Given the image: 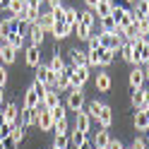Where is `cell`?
Wrapping results in <instances>:
<instances>
[{
  "mask_svg": "<svg viewBox=\"0 0 149 149\" xmlns=\"http://www.w3.org/2000/svg\"><path fill=\"white\" fill-rule=\"evenodd\" d=\"M0 123H3V108H0Z\"/></svg>",
  "mask_w": 149,
  "mask_h": 149,
  "instance_id": "cell-59",
  "label": "cell"
},
{
  "mask_svg": "<svg viewBox=\"0 0 149 149\" xmlns=\"http://www.w3.org/2000/svg\"><path fill=\"white\" fill-rule=\"evenodd\" d=\"M41 106V99H39V94L29 87L24 91V99H22V108H39Z\"/></svg>",
  "mask_w": 149,
  "mask_h": 149,
  "instance_id": "cell-16",
  "label": "cell"
},
{
  "mask_svg": "<svg viewBox=\"0 0 149 149\" xmlns=\"http://www.w3.org/2000/svg\"><path fill=\"white\" fill-rule=\"evenodd\" d=\"M7 19H10V31H19V34H24V22L19 19V17H7Z\"/></svg>",
  "mask_w": 149,
  "mask_h": 149,
  "instance_id": "cell-44",
  "label": "cell"
},
{
  "mask_svg": "<svg viewBox=\"0 0 149 149\" xmlns=\"http://www.w3.org/2000/svg\"><path fill=\"white\" fill-rule=\"evenodd\" d=\"M17 118H19V106H17L15 101L5 104V106H3V123L15 125V123H17Z\"/></svg>",
  "mask_w": 149,
  "mask_h": 149,
  "instance_id": "cell-9",
  "label": "cell"
},
{
  "mask_svg": "<svg viewBox=\"0 0 149 149\" xmlns=\"http://www.w3.org/2000/svg\"><path fill=\"white\" fill-rule=\"evenodd\" d=\"M142 70H144V79L149 82V63H147V65H142Z\"/></svg>",
  "mask_w": 149,
  "mask_h": 149,
  "instance_id": "cell-54",
  "label": "cell"
},
{
  "mask_svg": "<svg viewBox=\"0 0 149 149\" xmlns=\"http://www.w3.org/2000/svg\"><path fill=\"white\" fill-rule=\"evenodd\" d=\"M48 111H51V116H53V123H55V120H65V118H68V113H65V111H68L65 104H58V106H53Z\"/></svg>",
  "mask_w": 149,
  "mask_h": 149,
  "instance_id": "cell-40",
  "label": "cell"
},
{
  "mask_svg": "<svg viewBox=\"0 0 149 149\" xmlns=\"http://www.w3.org/2000/svg\"><path fill=\"white\" fill-rule=\"evenodd\" d=\"M127 82H130V89H142L147 84V79H144V70L139 68V65H135L132 70H130L127 74Z\"/></svg>",
  "mask_w": 149,
  "mask_h": 149,
  "instance_id": "cell-6",
  "label": "cell"
},
{
  "mask_svg": "<svg viewBox=\"0 0 149 149\" xmlns=\"http://www.w3.org/2000/svg\"><path fill=\"white\" fill-rule=\"evenodd\" d=\"M111 142V135H108V130L106 127H99L96 132H94V147L96 149H106Z\"/></svg>",
  "mask_w": 149,
  "mask_h": 149,
  "instance_id": "cell-19",
  "label": "cell"
},
{
  "mask_svg": "<svg viewBox=\"0 0 149 149\" xmlns=\"http://www.w3.org/2000/svg\"><path fill=\"white\" fill-rule=\"evenodd\" d=\"M106 149H123V142H120V139H113L111 137V142H108V147Z\"/></svg>",
  "mask_w": 149,
  "mask_h": 149,
  "instance_id": "cell-49",
  "label": "cell"
},
{
  "mask_svg": "<svg viewBox=\"0 0 149 149\" xmlns=\"http://www.w3.org/2000/svg\"><path fill=\"white\" fill-rule=\"evenodd\" d=\"M51 34L55 36V41H63V39H68V36L72 34V26H68L65 22H55L53 29H51Z\"/></svg>",
  "mask_w": 149,
  "mask_h": 149,
  "instance_id": "cell-18",
  "label": "cell"
},
{
  "mask_svg": "<svg viewBox=\"0 0 149 149\" xmlns=\"http://www.w3.org/2000/svg\"><path fill=\"white\" fill-rule=\"evenodd\" d=\"M7 10L12 12V17H22V12L26 10V3L24 0H10L7 3Z\"/></svg>",
  "mask_w": 149,
  "mask_h": 149,
  "instance_id": "cell-32",
  "label": "cell"
},
{
  "mask_svg": "<svg viewBox=\"0 0 149 149\" xmlns=\"http://www.w3.org/2000/svg\"><path fill=\"white\" fill-rule=\"evenodd\" d=\"M36 127H41L43 132H51V130H53V116H51L48 108L39 106V120H36Z\"/></svg>",
  "mask_w": 149,
  "mask_h": 149,
  "instance_id": "cell-8",
  "label": "cell"
},
{
  "mask_svg": "<svg viewBox=\"0 0 149 149\" xmlns=\"http://www.w3.org/2000/svg\"><path fill=\"white\" fill-rule=\"evenodd\" d=\"M118 53H120V58H123L125 63L135 65V55H132V46H130V41H123V46L118 48Z\"/></svg>",
  "mask_w": 149,
  "mask_h": 149,
  "instance_id": "cell-29",
  "label": "cell"
},
{
  "mask_svg": "<svg viewBox=\"0 0 149 149\" xmlns=\"http://www.w3.org/2000/svg\"><path fill=\"white\" fill-rule=\"evenodd\" d=\"M41 3H48V0H41Z\"/></svg>",
  "mask_w": 149,
  "mask_h": 149,
  "instance_id": "cell-60",
  "label": "cell"
},
{
  "mask_svg": "<svg viewBox=\"0 0 149 149\" xmlns=\"http://www.w3.org/2000/svg\"><path fill=\"white\" fill-rule=\"evenodd\" d=\"M116 60V53L108 48H99V68H108L111 63Z\"/></svg>",
  "mask_w": 149,
  "mask_h": 149,
  "instance_id": "cell-26",
  "label": "cell"
},
{
  "mask_svg": "<svg viewBox=\"0 0 149 149\" xmlns=\"http://www.w3.org/2000/svg\"><path fill=\"white\" fill-rule=\"evenodd\" d=\"M3 46H10V48H15V51H19L22 46H24V34H19V31H10L5 36V41H3Z\"/></svg>",
  "mask_w": 149,
  "mask_h": 149,
  "instance_id": "cell-17",
  "label": "cell"
},
{
  "mask_svg": "<svg viewBox=\"0 0 149 149\" xmlns=\"http://www.w3.org/2000/svg\"><path fill=\"white\" fill-rule=\"evenodd\" d=\"M53 147H58V149H70V137H68V135H55V137H53Z\"/></svg>",
  "mask_w": 149,
  "mask_h": 149,
  "instance_id": "cell-43",
  "label": "cell"
},
{
  "mask_svg": "<svg viewBox=\"0 0 149 149\" xmlns=\"http://www.w3.org/2000/svg\"><path fill=\"white\" fill-rule=\"evenodd\" d=\"M70 89H84L87 79H89V68H74L70 65Z\"/></svg>",
  "mask_w": 149,
  "mask_h": 149,
  "instance_id": "cell-3",
  "label": "cell"
},
{
  "mask_svg": "<svg viewBox=\"0 0 149 149\" xmlns=\"http://www.w3.org/2000/svg\"><path fill=\"white\" fill-rule=\"evenodd\" d=\"M94 82H96V89L99 91H111V87H113V79H111L108 72H99Z\"/></svg>",
  "mask_w": 149,
  "mask_h": 149,
  "instance_id": "cell-22",
  "label": "cell"
},
{
  "mask_svg": "<svg viewBox=\"0 0 149 149\" xmlns=\"http://www.w3.org/2000/svg\"><path fill=\"white\" fill-rule=\"evenodd\" d=\"M135 130L137 132H147L149 130V108H139L135 113Z\"/></svg>",
  "mask_w": 149,
  "mask_h": 149,
  "instance_id": "cell-10",
  "label": "cell"
},
{
  "mask_svg": "<svg viewBox=\"0 0 149 149\" xmlns=\"http://www.w3.org/2000/svg\"><path fill=\"white\" fill-rule=\"evenodd\" d=\"M135 29L139 36H149V17H142V19L135 22Z\"/></svg>",
  "mask_w": 149,
  "mask_h": 149,
  "instance_id": "cell-41",
  "label": "cell"
},
{
  "mask_svg": "<svg viewBox=\"0 0 149 149\" xmlns=\"http://www.w3.org/2000/svg\"><path fill=\"white\" fill-rule=\"evenodd\" d=\"M99 3H101V0H99ZM104 3H108V0H104Z\"/></svg>",
  "mask_w": 149,
  "mask_h": 149,
  "instance_id": "cell-61",
  "label": "cell"
},
{
  "mask_svg": "<svg viewBox=\"0 0 149 149\" xmlns=\"http://www.w3.org/2000/svg\"><path fill=\"white\" fill-rule=\"evenodd\" d=\"M36 24H39L43 31H51V29H53V24H55L51 10H48V12H41V15H39V19H36Z\"/></svg>",
  "mask_w": 149,
  "mask_h": 149,
  "instance_id": "cell-24",
  "label": "cell"
},
{
  "mask_svg": "<svg viewBox=\"0 0 149 149\" xmlns=\"http://www.w3.org/2000/svg\"><path fill=\"white\" fill-rule=\"evenodd\" d=\"M135 22H137L135 12H132V10H125V12H123V17H120V19H118V29H120V31H125L127 26H132Z\"/></svg>",
  "mask_w": 149,
  "mask_h": 149,
  "instance_id": "cell-23",
  "label": "cell"
},
{
  "mask_svg": "<svg viewBox=\"0 0 149 149\" xmlns=\"http://www.w3.org/2000/svg\"><path fill=\"white\" fill-rule=\"evenodd\" d=\"M51 149H58V147H51Z\"/></svg>",
  "mask_w": 149,
  "mask_h": 149,
  "instance_id": "cell-62",
  "label": "cell"
},
{
  "mask_svg": "<svg viewBox=\"0 0 149 149\" xmlns=\"http://www.w3.org/2000/svg\"><path fill=\"white\" fill-rule=\"evenodd\" d=\"M24 60H26L29 68H36V65L41 63V48L39 46H29V48L24 51Z\"/></svg>",
  "mask_w": 149,
  "mask_h": 149,
  "instance_id": "cell-14",
  "label": "cell"
},
{
  "mask_svg": "<svg viewBox=\"0 0 149 149\" xmlns=\"http://www.w3.org/2000/svg\"><path fill=\"white\" fill-rule=\"evenodd\" d=\"M48 68L53 70V72H63L68 65H65V60L60 58V53L58 51H53V55H51V63H48Z\"/></svg>",
  "mask_w": 149,
  "mask_h": 149,
  "instance_id": "cell-30",
  "label": "cell"
},
{
  "mask_svg": "<svg viewBox=\"0 0 149 149\" xmlns=\"http://www.w3.org/2000/svg\"><path fill=\"white\" fill-rule=\"evenodd\" d=\"M0 108H3V89H0Z\"/></svg>",
  "mask_w": 149,
  "mask_h": 149,
  "instance_id": "cell-57",
  "label": "cell"
},
{
  "mask_svg": "<svg viewBox=\"0 0 149 149\" xmlns=\"http://www.w3.org/2000/svg\"><path fill=\"white\" fill-rule=\"evenodd\" d=\"M10 132H12V125L10 123H0V142H3L5 137H10Z\"/></svg>",
  "mask_w": 149,
  "mask_h": 149,
  "instance_id": "cell-45",
  "label": "cell"
},
{
  "mask_svg": "<svg viewBox=\"0 0 149 149\" xmlns=\"http://www.w3.org/2000/svg\"><path fill=\"white\" fill-rule=\"evenodd\" d=\"M68 137H70V144L77 149V147L87 139V132H82V130H77V127H74V130H70V132H68Z\"/></svg>",
  "mask_w": 149,
  "mask_h": 149,
  "instance_id": "cell-31",
  "label": "cell"
},
{
  "mask_svg": "<svg viewBox=\"0 0 149 149\" xmlns=\"http://www.w3.org/2000/svg\"><path fill=\"white\" fill-rule=\"evenodd\" d=\"M19 125L29 130L31 125H36V120H39V108H22V113H19Z\"/></svg>",
  "mask_w": 149,
  "mask_h": 149,
  "instance_id": "cell-7",
  "label": "cell"
},
{
  "mask_svg": "<svg viewBox=\"0 0 149 149\" xmlns=\"http://www.w3.org/2000/svg\"><path fill=\"white\" fill-rule=\"evenodd\" d=\"M39 15H41V5H26V10L22 12V17H19V19H22L24 24H36Z\"/></svg>",
  "mask_w": 149,
  "mask_h": 149,
  "instance_id": "cell-13",
  "label": "cell"
},
{
  "mask_svg": "<svg viewBox=\"0 0 149 149\" xmlns=\"http://www.w3.org/2000/svg\"><path fill=\"white\" fill-rule=\"evenodd\" d=\"M26 5H41V0H24Z\"/></svg>",
  "mask_w": 149,
  "mask_h": 149,
  "instance_id": "cell-55",
  "label": "cell"
},
{
  "mask_svg": "<svg viewBox=\"0 0 149 149\" xmlns=\"http://www.w3.org/2000/svg\"><path fill=\"white\" fill-rule=\"evenodd\" d=\"M87 43H89V48H101V41H99V34H91Z\"/></svg>",
  "mask_w": 149,
  "mask_h": 149,
  "instance_id": "cell-47",
  "label": "cell"
},
{
  "mask_svg": "<svg viewBox=\"0 0 149 149\" xmlns=\"http://www.w3.org/2000/svg\"><path fill=\"white\" fill-rule=\"evenodd\" d=\"M34 70H36V82H41V84L55 89V82H58V72H53L46 63H39Z\"/></svg>",
  "mask_w": 149,
  "mask_h": 149,
  "instance_id": "cell-2",
  "label": "cell"
},
{
  "mask_svg": "<svg viewBox=\"0 0 149 149\" xmlns=\"http://www.w3.org/2000/svg\"><path fill=\"white\" fill-rule=\"evenodd\" d=\"M130 149H147V139H144V137H135Z\"/></svg>",
  "mask_w": 149,
  "mask_h": 149,
  "instance_id": "cell-46",
  "label": "cell"
},
{
  "mask_svg": "<svg viewBox=\"0 0 149 149\" xmlns=\"http://www.w3.org/2000/svg\"><path fill=\"white\" fill-rule=\"evenodd\" d=\"M111 12H113V7H111V3H104V0H101V3L94 7V15L99 17V19H104V17H111Z\"/></svg>",
  "mask_w": 149,
  "mask_h": 149,
  "instance_id": "cell-35",
  "label": "cell"
},
{
  "mask_svg": "<svg viewBox=\"0 0 149 149\" xmlns=\"http://www.w3.org/2000/svg\"><path fill=\"white\" fill-rule=\"evenodd\" d=\"M72 34H74V36H77V39H79V41H89V36H91V34H94V31H91V29H89V26H84V24H79V22H77V24H74V26H72Z\"/></svg>",
  "mask_w": 149,
  "mask_h": 149,
  "instance_id": "cell-28",
  "label": "cell"
},
{
  "mask_svg": "<svg viewBox=\"0 0 149 149\" xmlns=\"http://www.w3.org/2000/svg\"><path fill=\"white\" fill-rule=\"evenodd\" d=\"M3 149H17V142H15L12 137H5L3 139Z\"/></svg>",
  "mask_w": 149,
  "mask_h": 149,
  "instance_id": "cell-48",
  "label": "cell"
},
{
  "mask_svg": "<svg viewBox=\"0 0 149 149\" xmlns=\"http://www.w3.org/2000/svg\"><path fill=\"white\" fill-rule=\"evenodd\" d=\"M79 22V12L74 10V7H65V24L68 26H74Z\"/></svg>",
  "mask_w": 149,
  "mask_h": 149,
  "instance_id": "cell-38",
  "label": "cell"
},
{
  "mask_svg": "<svg viewBox=\"0 0 149 149\" xmlns=\"http://www.w3.org/2000/svg\"><path fill=\"white\" fill-rule=\"evenodd\" d=\"M147 132H149V130H147Z\"/></svg>",
  "mask_w": 149,
  "mask_h": 149,
  "instance_id": "cell-63",
  "label": "cell"
},
{
  "mask_svg": "<svg viewBox=\"0 0 149 149\" xmlns=\"http://www.w3.org/2000/svg\"><path fill=\"white\" fill-rule=\"evenodd\" d=\"M77 149H96V147H94V142H89V139H84V142H82V144H79Z\"/></svg>",
  "mask_w": 149,
  "mask_h": 149,
  "instance_id": "cell-51",
  "label": "cell"
},
{
  "mask_svg": "<svg viewBox=\"0 0 149 149\" xmlns=\"http://www.w3.org/2000/svg\"><path fill=\"white\" fill-rule=\"evenodd\" d=\"M79 24H84V26H89V29H94V24H96V15H94V10L79 12Z\"/></svg>",
  "mask_w": 149,
  "mask_h": 149,
  "instance_id": "cell-33",
  "label": "cell"
},
{
  "mask_svg": "<svg viewBox=\"0 0 149 149\" xmlns=\"http://www.w3.org/2000/svg\"><path fill=\"white\" fill-rule=\"evenodd\" d=\"M70 63L74 65V68H89V65H87V51L72 48L70 51Z\"/></svg>",
  "mask_w": 149,
  "mask_h": 149,
  "instance_id": "cell-20",
  "label": "cell"
},
{
  "mask_svg": "<svg viewBox=\"0 0 149 149\" xmlns=\"http://www.w3.org/2000/svg\"><path fill=\"white\" fill-rule=\"evenodd\" d=\"M60 104V91L58 89H46V94H43V99H41V106L43 108H53V106H58Z\"/></svg>",
  "mask_w": 149,
  "mask_h": 149,
  "instance_id": "cell-12",
  "label": "cell"
},
{
  "mask_svg": "<svg viewBox=\"0 0 149 149\" xmlns=\"http://www.w3.org/2000/svg\"><path fill=\"white\" fill-rule=\"evenodd\" d=\"M96 123H99V127H111L113 125V111H111V106H101V113H99V118H96Z\"/></svg>",
  "mask_w": 149,
  "mask_h": 149,
  "instance_id": "cell-15",
  "label": "cell"
},
{
  "mask_svg": "<svg viewBox=\"0 0 149 149\" xmlns=\"http://www.w3.org/2000/svg\"><path fill=\"white\" fill-rule=\"evenodd\" d=\"M99 22H101V31H106V34H123L118 29V24H116L113 17H104V19H99Z\"/></svg>",
  "mask_w": 149,
  "mask_h": 149,
  "instance_id": "cell-25",
  "label": "cell"
},
{
  "mask_svg": "<svg viewBox=\"0 0 149 149\" xmlns=\"http://www.w3.org/2000/svg\"><path fill=\"white\" fill-rule=\"evenodd\" d=\"M55 89L58 91H68L70 89V70L65 68L63 72H58V82H55Z\"/></svg>",
  "mask_w": 149,
  "mask_h": 149,
  "instance_id": "cell-27",
  "label": "cell"
},
{
  "mask_svg": "<svg viewBox=\"0 0 149 149\" xmlns=\"http://www.w3.org/2000/svg\"><path fill=\"white\" fill-rule=\"evenodd\" d=\"M48 5L51 10H55V7H63V0H48Z\"/></svg>",
  "mask_w": 149,
  "mask_h": 149,
  "instance_id": "cell-52",
  "label": "cell"
},
{
  "mask_svg": "<svg viewBox=\"0 0 149 149\" xmlns=\"http://www.w3.org/2000/svg\"><path fill=\"white\" fill-rule=\"evenodd\" d=\"M0 60H3L5 65H12L17 60V51L10 48V46H3V58H0Z\"/></svg>",
  "mask_w": 149,
  "mask_h": 149,
  "instance_id": "cell-39",
  "label": "cell"
},
{
  "mask_svg": "<svg viewBox=\"0 0 149 149\" xmlns=\"http://www.w3.org/2000/svg\"><path fill=\"white\" fill-rule=\"evenodd\" d=\"M130 46H132V55H135V65H147L149 63V39L147 36H135L132 41H130Z\"/></svg>",
  "mask_w": 149,
  "mask_h": 149,
  "instance_id": "cell-1",
  "label": "cell"
},
{
  "mask_svg": "<svg viewBox=\"0 0 149 149\" xmlns=\"http://www.w3.org/2000/svg\"><path fill=\"white\" fill-rule=\"evenodd\" d=\"M84 104H87L84 91H82V89H70L68 101H65V108H68V111H74V113H77L79 108H84Z\"/></svg>",
  "mask_w": 149,
  "mask_h": 149,
  "instance_id": "cell-5",
  "label": "cell"
},
{
  "mask_svg": "<svg viewBox=\"0 0 149 149\" xmlns=\"http://www.w3.org/2000/svg\"><path fill=\"white\" fill-rule=\"evenodd\" d=\"M0 58H3V43H0Z\"/></svg>",
  "mask_w": 149,
  "mask_h": 149,
  "instance_id": "cell-58",
  "label": "cell"
},
{
  "mask_svg": "<svg viewBox=\"0 0 149 149\" xmlns=\"http://www.w3.org/2000/svg\"><path fill=\"white\" fill-rule=\"evenodd\" d=\"M91 123H94V120L89 118V113H87L84 108H79V111H77V118H74V127L82 130V132H89V130H91Z\"/></svg>",
  "mask_w": 149,
  "mask_h": 149,
  "instance_id": "cell-11",
  "label": "cell"
},
{
  "mask_svg": "<svg viewBox=\"0 0 149 149\" xmlns=\"http://www.w3.org/2000/svg\"><path fill=\"white\" fill-rule=\"evenodd\" d=\"M130 104L135 106V111L144 108V89H132V96H130Z\"/></svg>",
  "mask_w": 149,
  "mask_h": 149,
  "instance_id": "cell-34",
  "label": "cell"
},
{
  "mask_svg": "<svg viewBox=\"0 0 149 149\" xmlns=\"http://www.w3.org/2000/svg\"><path fill=\"white\" fill-rule=\"evenodd\" d=\"M101 106H104V104L94 99V101H89V104H87V108H84V111L89 113V118H91V120H96V118H99V113H101Z\"/></svg>",
  "mask_w": 149,
  "mask_h": 149,
  "instance_id": "cell-36",
  "label": "cell"
},
{
  "mask_svg": "<svg viewBox=\"0 0 149 149\" xmlns=\"http://www.w3.org/2000/svg\"><path fill=\"white\" fill-rule=\"evenodd\" d=\"M7 3H10V0H0V7H7Z\"/></svg>",
  "mask_w": 149,
  "mask_h": 149,
  "instance_id": "cell-56",
  "label": "cell"
},
{
  "mask_svg": "<svg viewBox=\"0 0 149 149\" xmlns=\"http://www.w3.org/2000/svg\"><path fill=\"white\" fill-rule=\"evenodd\" d=\"M84 3H87V7H89V10H94V7L99 5V0H84Z\"/></svg>",
  "mask_w": 149,
  "mask_h": 149,
  "instance_id": "cell-53",
  "label": "cell"
},
{
  "mask_svg": "<svg viewBox=\"0 0 149 149\" xmlns=\"http://www.w3.org/2000/svg\"><path fill=\"white\" fill-rule=\"evenodd\" d=\"M99 41H101V48H108V51H113L118 53V48L123 46V34H106V31H101L99 34Z\"/></svg>",
  "mask_w": 149,
  "mask_h": 149,
  "instance_id": "cell-4",
  "label": "cell"
},
{
  "mask_svg": "<svg viewBox=\"0 0 149 149\" xmlns=\"http://www.w3.org/2000/svg\"><path fill=\"white\" fill-rule=\"evenodd\" d=\"M24 135H26V127H22L19 123H15V125H12V132H10V137H12L15 142H17V147L22 144V139H24Z\"/></svg>",
  "mask_w": 149,
  "mask_h": 149,
  "instance_id": "cell-37",
  "label": "cell"
},
{
  "mask_svg": "<svg viewBox=\"0 0 149 149\" xmlns=\"http://www.w3.org/2000/svg\"><path fill=\"white\" fill-rule=\"evenodd\" d=\"M29 26H31V29H29V39H31V46H39V48H41V46H43V36H46V31L41 29L39 24H29Z\"/></svg>",
  "mask_w": 149,
  "mask_h": 149,
  "instance_id": "cell-21",
  "label": "cell"
},
{
  "mask_svg": "<svg viewBox=\"0 0 149 149\" xmlns=\"http://www.w3.org/2000/svg\"><path fill=\"white\" fill-rule=\"evenodd\" d=\"M53 132H55V135H68V132H70L68 118H65V120H55V123H53Z\"/></svg>",
  "mask_w": 149,
  "mask_h": 149,
  "instance_id": "cell-42",
  "label": "cell"
},
{
  "mask_svg": "<svg viewBox=\"0 0 149 149\" xmlns=\"http://www.w3.org/2000/svg\"><path fill=\"white\" fill-rule=\"evenodd\" d=\"M5 82H7V70L3 68V65H0V89L5 87Z\"/></svg>",
  "mask_w": 149,
  "mask_h": 149,
  "instance_id": "cell-50",
  "label": "cell"
}]
</instances>
